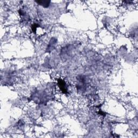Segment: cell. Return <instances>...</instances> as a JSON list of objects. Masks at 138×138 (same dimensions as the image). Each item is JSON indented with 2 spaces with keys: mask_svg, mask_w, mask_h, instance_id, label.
Masks as SVG:
<instances>
[{
  "mask_svg": "<svg viewBox=\"0 0 138 138\" xmlns=\"http://www.w3.org/2000/svg\"><path fill=\"white\" fill-rule=\"evenodd\" d=\"M58 85H59V87L61 89V91H62L63 92H64V93H66L67 92V91H68V89H67L66 85L64 82V81L61 79L59 80V81H58Z\"/></svg>",
  "mask_w": 138,
  "mask_h": 138,
  "instance_id": "1",
  "label": "cell"
},
{
  "mask_svg": "<svg viewBox=\"0 0 138 138\" xmlns=\"http://www.w3.org/2000/svg\"><path fill=\"white\" fill-rule=\"evenodd\" d=\"M38 4H40V5H42L43 7H45V8H47V7H49V4L50 3V2H48V1H38L37 2Z\"/></svg>",
  "mask_w": 138,
  "mask_h": 138,
  "instance_id": "2",
  "label": "cell"
}]
</instances>
